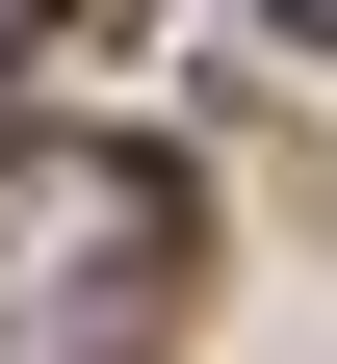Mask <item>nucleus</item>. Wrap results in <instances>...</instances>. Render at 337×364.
I'll use <instances>...</instances> for the list:
<instances>
[{"label":"nucleus","mask_w":337,"mask_h":364,"mask_svg":"<svg viewBox=\"0 0 337 364\" xmlns=\"http://www.w3.org/2000/svg\"><path fill=\"white\" fill-rule=\"evenodd\" d=\"M26 26H53V0H0V78H26Z\"/></svg>","instance_id":"nucleus-2"},{"label":"nucleus","mask_w":337,"mask_h":364,"mask_svg":"<svg viewBox=\"0 0 337 364\" xmlns=\"http://www.w3.org/2000/svg\"><path fill=\"white\" fill-rule=\"evenodd\" d=\"M156 312H182V156L130 130L0 156V364H156Z\"/></svg>","instance_id":"nucleus-1"},{"label":"nucleus","mask_w":337,"mask_h":364,"mask_svg":"<svg viewBox=\"0 0 337 364\" xmlns=\"http://www.w3.org/2000/svg\"><path fill=\"white\" fill-rule=\"evenodd\" d=\"M285 26H311V53H337V0H285Z\"/></svg>","instance_id":"nucleus-3"}]
</instances>
